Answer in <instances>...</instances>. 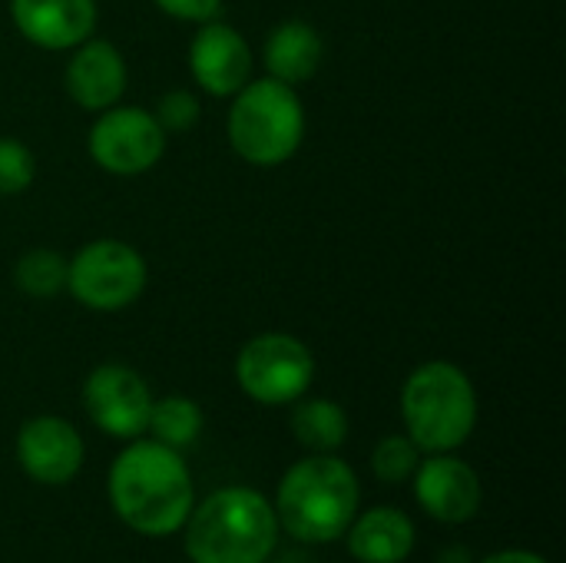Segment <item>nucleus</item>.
Masks as SVG:
<instances>
[{
    "label": "nucleus",
    "mask_w": 566,
    "mask_h": 563,
    "mask_svg": "<svg viewBox=\"0 0 566 563\" xmlns=\"http://www.w3.org/2000/svg\"><path fill=\"white\" fill-rule=\"evenodd\" d=\"M192 478L179 451L133 441L109 468V504L126 528L146 538L176 534L192 511Z\"/></svg>",
    "instance_id": "1"
},
{
    "label": "nucleus",
    "mask_w": 566,
    "mask_h": 563,
    "mask_svg": "<svg viewBox=\"0 0 566 563\" xmlns=\"http://www.w3.org/2000/svg\"><path fill=\"white\" fill-rule=\"evenodd\" d=\"M192 563H265L279 541L275 508L252 488H222L186 518Z\"/></svg>",
    "instance_id": "2"
},
{
    "label": "nucleus",
    "mask_w": 566,
    "mask_h": 563,
    "mask_svg": "<svg viewBox=\"0 0 566 563\" xmlns=\"http://www.w3.org/2000/svg\"><path fill=\"white\" fill-rule=\"evenodd\" d=\"M358 478L335 455H312L292 465L279 484L275 518L305 544L338 541L358 514Z\"/></svg>",
    "instance_id": "3"
},
{
    "label": "nucleus",
    "mask_w": 566,
    "mask_h": 563,
    "mask_svg": "<svg viewBox=\"0 0 566 563\" xmlns=\"http://www.w3.org/2000/svg\"><path fill=\"white\" fill-rule=\"evenodd\" d=\"M401 418L408 438L421 451L444 455L461 448L478 421L471 378L451 362H428L415 368L401 388Z\"/></svg>",
    "instance_id": "4"
},
{
    "label": "nucleus",
    "mask_w": 566,
    "mask_h": 563,
    "mask_svg": "<svg viewBox=\"0 0 566 563\" xmlns=\"http://www.w3.org/2000/svg\"><path fill=\"white\" fill-rule=\"evenodd\" d=\"M305 136V110L289 83L255 80L235 93L229 143L252 166H279L295 156Z\"/></svg>",
    "instance_id": "5"
},
{
    "label": "nucleus",
    "mask_w": 566,
    "mask_h": 563,
    "mask_svg": "<svg viewBox=\"0 0 566 563\" xmlns=\"http://www.w3.org/2000/svg\"><path fill=\"white\" fill-rule=\"evenodd\" d=\"M70 295L93 312H116L133 305L146 289V259L119 239H96L83 246L66 265Z\"/></svg>",
    "instance_id": "6"
},
{
    "label": "nucleus",
    "mask_w": 566,
    "mask_h": 563,
    "mask_svg": "<svg viewBox=\"0 0 566 563\" xmlns=\"http://www.w3.org/2000/svg\"><path fill=\"white\" fill-rule=\"evenodd\" d=\"M315 378L312 352L282 332L255 335L242 345L235 358V382L239 388L259 405H289L298 402Z\"/></svg>",
    "instance_id": "7"
},
{
    "label": "nucleus",
    "mask_w": 566,
    "mask_h": 563,
    "mask_svg": "<svg viewBox=\"0 0 566 563\" xmlns=\"http://www.w3.org/2000/svg\"><path fill=\"white\" fill-rule=\"evenodd\" d=\"M166 129L139 106H109L90 129V156L113 176H139L163 159Z\"/></svg>",
    "instance_id": "8"
},
{
    "label": "nucleus",
    "mask_w": 566,
    "mask_h": 563,
    "mask_svg": "<svg viewBox=\"0 0 566 563\" xmlns=\"http://www.w3.org/2000/svg\"><path fill=\"white\" fill-rule=\"evenodd\" d=\"M83 408L103 435L133 441L149 425L153 395L149 385L133 368L99 365L96 372H90L83 385Z\"/></svg>",
    "instance_id": "9"
},
{
    "label": "nucleus",
    "mask_w": 566,
    "mask_h": 563,
    "mask_svg": "<svg viewBox=\"0 0 566 563\" xmlns=\"http://www.w3.org/2000/svg\"><path fill=\"white\" fill-rule=\"evenodd\" d=\"M17 461L40 484H66L83 468V438L63 418H30L17 435Z\"/></svg>",
    "instance_id": "10"
},
{
    "label": "nucleus",
    "mask_w": 566,
    "mask_h": 563,
    "mask_svg": "<svg viewBox=\"0 0 566 563\" xmlns=\"http://www.w3.org/2000/svg\"><path fill=\"white\" fill-rule=\"evenodd\" d=\"M415 494L421 508L441 521V524H464L481 511V478L478 471L461 461L444 455H431L428 461L418 465L415 471Z\"/></svg>",
    "instance_id": "11"
},
{
    "label": "nucleus",
    "mask_w": 566,
    "mask_h": 563,
    "mask_svg": "<svg viewBox=\"0 0 566 563\" xmlns=\"http://www.w3.org/2000/svg\"><path fill=\"white\" fill-rule=\"evenodd\" d=\"M189 70L209 96H235L252 76V50L239 30L206 23L189 43Z\"/></svg>",
    "instance_id": "12"
},
{
    "label": "nucleus",
    "mask_w": 566,
    "mask_h": 563,
    "mask_svg": "<svg viewBox=\"0 0 566 563\" xmlns=\"http://www.w3.org/2000/svg\"><path fill=\"white\" fill-rule=\"evenodd\" d=\"M17 30L43 50H73L96 27V0H10Z\"/></svg>",
    "instance_id": "13"
},
{
    "label": "nucleus",
    "mask_w": 566,
    "mask_h": 563,
    "mask_svg": "<svg viewBox=\"0 0 566 563\" xmlns=\"http://www.w3.org/2000/svg\"><path fill=\"white\" fill-rule=\"evenodd\" d=\"M126 90L123 53L109 40H83L66 63V93L76 106L103 113L119 103Z\"/></svg>",
    "instance_id": "14"
},
{
    "label": "nucleus",
    "mask_w": 566,
    "mask_h": 563,
    "mask_svg": "<svg viewBox=\"0 0 566 563\" xmlns=\"http://www.w3.org/2000/svg\"><path fill=\"white\" fill-rule=\"evenodd\" d=\"M348 551L361 563H401L415 551V524L398 508H375L352 521Z\"/></svg>",
    "instance_id": "15"
},
{
    "label": "nucleus",
    "mask_w": 566,
    "mask_h": 563,
    "mask_svg": "<svg viewBox=\"0 0 566 563\" xmlns=\"http://www.w3.org/2000/svg\"><path fill=\"white\" fill-rule=\"evenodd\" d=\"M322 37L305 20H289L275 27L265 40V66L279 83H305L322 66Z\"/></svg>",
    "instance_id": "16"
},
{
    "label": "nucleus",
    "mask_w": 566,
    "mask_h": 563,
    "mask_svg": "<svg viewBox=\"0 0 566 563\" xmlns=\"http://www.w3.org/2000/svg\"><path fill=\"white\" fill-rule=\"evenodd\" d=\"M292 435L315 455H332L348 438V415L338 402L312 398L292 411Z\"/></svg>",
    "instance_id": "17"
},
{
    "label": "nucleus",
    "mask_w": 566,
    "mask_h": 563,
    "mask_svg": "<svg viewBox=\"0 0 566 563\" xmlns=\"http://www.w3.org/2000/svg\"><path fill=\"white\" fill-rule=\"evenodd\" d=\"M146 431H153V438L172 451H182L189 448L199 431H202V411L196 402L182 398V395H169V398H159L153 402L149 408V425Z\"/></svg>",
    "instance_id": "18"
},
{
    "label": "nucleus",
    "mask_w": 566,
    "mask_h": 563,
    "mask_svg": "<svg viewBox=\"0 0 566 563\" xmlns=\"http://www.w3.org/2000/svg\"><path fill=\"white\" fill-rule=\"evenodd\" d=\"M66 259L53 249H30L13 269V282L30 299H53L66 289Z\"/></svg>",
    "instance_id": "19"
},
{
    "label": "nucleus",
    "mask_w": 566,
    "mask_h": 563,
    "mask_svg": "<svg viewBox=\"0 0 566 563\" xmlns=\"http://www.w3.org/2000/svg\"><path fill=\"white\" fill-rule=\"evenodd\" d=\"M418 465H421V448L405 435H391L378 441V448L371 451V471L388 484H401L415 478Z\"/></svg>",
    "instance_id": "20"
},
{
    "label": "nucleus",
    "mask_w": 566,
    "mask_h": 563,
    "mask_svg": "<svg viewBox=\"0 0 566 563\" xmlns=\"http://www.w3.org/2000/svg\"><path fill=\"white\" fill-rule=\"evenodd\" d=\"M33 176H36L33 153L20 139L0 136V196H17L30 189Z\"/></svg>",
    "instance_id": "21"
},
{
    "label": "nucleus",
    "mask_w": 566,
    "mask_h": 563,
    "mask_svg": "<svg viewBox=\"0 0 566 563\" xmlns=\"http://www.w3.org/2000/svg\"><path fill=\"white\" fill-rule=\"evenodd\" d=\"M153 116L166 133H186L199 123V100L189 90H172L159 100Z\"/></svg>",
    "instance_id": "22"
},
{
    "label": "nucleus",
    "mask_w": 566,
    "mask_h": 563,
    "mask_svg": "<svg viewBox=\"0 0 566 563\" xmlns=\"http://www.w3.org/2000/svg\"><path fill=\"white\" fill-rule=\"evenodd\" d=\"M219 3H222V0H156V7H159L163 13H169V17H176V20H192V23L216 17Z\"/></svg>",
    "instance_id": "23"
},
{
    "label": "nucleus",
    "mask_w": 566,
    "mask_h": 563,
    "mask_svg": "<svg viewBox=\"0 0 566 563\" xmlns=\"http://www.w3.org/2000/svg\"><path fill=\"white\" fill-rule=\"evenodd\" d=\"M481 563H547L541 554H531V551H501V554H491Z\"/></svg>",
    "instance_id": "24"
}]
</instances>
